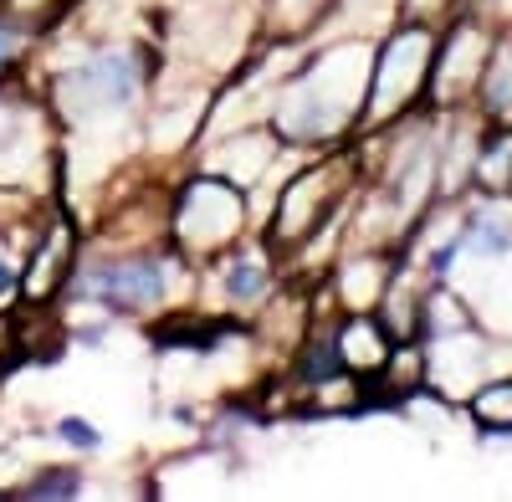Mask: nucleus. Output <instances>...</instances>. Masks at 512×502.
Segmentation results:
<instances>
[{"instance_id":"obj_9","label":"nucleus","mask_w":512,"mask_h":502,"mask_svg":"<svg viewBox=\"0 0 512 502\" xmlns=\"http://www.w3.org/2000/svg\"><path fill=\"white\" fill-rule=\"evenodd\" d=\"M338 354H344V369L349 374H364V380H379L384 364L395 359L400 339L390 333V323L379 318V308H364V313H344L338 323Z\"/></svg>"},{"instance_id":"obj_5","label":"nucleus","mask_w":512,"mask_h":502,"mask_svg":"<svg viewBox=\"0 0 512 502\" xmlns=\"http://www.w3.org/2000/svg\"><path fill=\"white\" fill-rule=\"evenodd\" d=\"M144 93V62L128 52V47H113L93 62H82L62 77V103L77 113V118H98V113H118L128 103H139Z\"/></svg>"},{"instance_id":"obj_14","label":"nucleus","mask_w":512,"mask_h":502,"mask_svg":"<svg viewBox=\"0 0 512 502\" xmlns=\"http://www.w3.org/2000/svg\"><path fill=\"white\" fill-rule=\"evenodd\" d=\"M82 472H72V467H41L26 487H21V497H31V502H62V497H82Z\"/></svg>"},{"instance_id":"obj_2","label":"nucleus","mask_w":512,"mask_h":502,"mask_svg":"<svg viewBox=\"0 0 512 502\" xmlns=\"http://www.w3.org/2000/svg\"><path fill=\"white\" fill-rule=\"evenodd\" d=\"M497 21L482 11H456L441 26V47H436V67H431V93L425 108L431 113H456V108H477V88L487 77V62L497 52Z\"/></svg>"},{"instance_id":"obj_8","label":"nucleus","mask_w":512,"mask_h":502,"mask_svg":"<svg viewBox=\"0 0 512 502\" xmlns=\"http://www.w3.org/2000/svg\"><path fill=\"white\" fill-rule=\"evenodd\" d=\"M72 272H77V231H72V221L57 216V221L41 226V241H36V251H31V267H26V277H21L26 303L57 298V287L72 282Z\"/></svg>"},{"instance_id":"obj_3","label":"nucleus","mask_w":512,"mask_h":502,"mask_svg":"<svg viewBox=\"0 0 512 502\" xmlns=\"http://www.w3.org/2000/svg\"><path fill=\"white\" fill-rule=\"evenodd\" d=\"M241 231H246V190L231 185L226 175H200L175 195L169 236L190 257H216Z\"/></svg>"},{"instance_id":"obj_16","label":"nucleus","mask_w":512,"mask_h":502,"mask_svg":"<svg viewBox=\"0 0 512 502\" xmlns=\"http://www.w3.org/2000/svg\"><path fill=\"white\" fill-rule=\"evenodd\" d=\"M26 36H31V26H26V21H16L11 11L0 16V67H11V62H16V52L26 47Z\"/></svg>"},{"instance_id":"obj_1","label":"nucleus","mask_w":512,"mask_h":502,"mask_svg":"<svg viewBox=\"0 0 512 502\" xmlns=\"http://www.w3.org/2000/svg\"><path fill=\"white\" fill-rule=\"evenodd\" d=\"M441 47V26L431 21H400L384 47H374V77H369V129H390L410 108L425 103L431 93V67Z\"/></svg>"},{"instance_id":"obj_6","label":"nucleus","mask_w":512,"mask_h":502,"mask_svg":"<svg viewBox=\"0 0 512 502\" xmlns=\"http://www.w3.org/2000/svg\"><path fill=\"white\" fill-rule=\"evenodd\" d=\"M497 339L492 328H466V333H446V339H431L425 344V385L431 395H446V400H466L487 374H497Z\"/></svg>"},{"instance_id":"obj_11","label":"nucleus","mask_w":512,"mask_h":502,"mask_svg":"<svg viewBox=\"0 0 512 502\" xmlns=\"http://www.w3.org/2000/svg\"><path fill=\"white\" fill-rule=\"evenodd\" d=\"M395 282V267L384 257H359V262H344L333 277V292L338 303H344V313H364V308H379L384 292H390Z\"/></svg>"},{"instance_id":"obj_4","label":"nucleus","mask_w":512,"mask_h":502,"mask_svg":"<svg viewBox=\"0 0 512 502\" xmlns=\"http://www.w3.org/2000/svg\"><path fill=\"white\" fill-rule=\"evenodd\" d=\"M175 267H185L175 251H149V257L77 267L72 272V287L88 303L108 308V313H144V308H159L169 292H175Z\"/></svg>"},{"instance_id":"obj_10","label":"nucleus","mask_w":512,"mask_h":502,"mask_svg":"<svg viewBox=\"0 0 512 502\" xmlns=\"http://www.w3.org/2000/svg\"><path fill=\"white\" fill-rule=\"evenodd\" d=\"M466 421L482 431V441H512V369L487 374V380L461 400Z\"/></svg>"},{"instance_id":"obj_13","label":"nucleus","mask_w":512,"mask_h":502,"mask_svg":"<svg viewBox=\"0 0 512 502\" xmlns=\"http://www.w3.org/2000/svg\"><path fill=\"white\" fill-rule=\"evenodd\" d=\"M221 282H226V303L231 308H251V303H262L267 298V287H272V267H267V257L262 251H236V257L221 267Z\"/></svg>"},{"instance_id":"obj_7","label":"nucleus","mask_w":512,"mask_h":502,"mask_svg":"<svg viewBox=\"0 0 512 502\" xmlns=\"http://www.w3.org/2000/svg\"><path fill=\"white\" fill-rule=\"evenodd\" d=\"M344 164H318V170L297 175L277 205V241L282 246H303L308 236H318L328 226V211L344 195Z\"/></svg>"},{"instance_id":"obj_19","label":"nucleus","mask_w":512,"mask_h":502,"mask_svg":"<svg viewBox=\"0 0 512 502\" xmlns=\"http://www.w3.org/2000/svg\"><path fill=\"white\" fill-rule=\"evenodd\" d=\"M16 282H21V272H16V262H11V251H0V298H6V292H16Z\"/></svg>"},{"instance_id":"obj_12","label":"nucleus","mask_w":512,"mask_h":502,"mask_svg":"<svg viewBox=\"0 0 512 502\" xmlns=\"http://www.w3.org/2000/svg\"><path fill=\"white\" fill-rule=\"evenodd\" d=\"M472 190L477 195H512V123H487L482 129Z\"/></svg>"},{"instance_id":"obj_17","label":"nucleus","mask_w":512,"mask_h":502,"mask_svg":"<svg viewBox=\"0 0 512 502\" xmlns=\"http://www.w3.org/2000/svg\"><path fill=\"white\" fill-rule=\"evenodd\" d=\"M323 6H328V0H282V6H277V16H282V26L303 31V26H313V21L323 16Z\"/></svg>"},{"instance_id":"obj_18","label":"nucleus","mask_w":512,"mask_h":502,"mask_svg":"<svg viewBox=\"0 0 512 502\" xmlns=\"http://www.w3.org/2000/svg\"><path fill=\"white\" fill-rule=\"evenodd\" d=\"M6 144H16V103L0 98V149Z\"/></svg>"},{"instance_id":"obj_15","label":"nucleus","mask_w":512,"mask_h":502,"mask_svg":"<svg viewBox=\"0 0 512 502\" xmlns=\"http://www.w3.org/2000/svg\"><path fill=\"white\" fill-rule=\"evenodd\" d=\"M57 441L72 446V451H98L103 446V431L88 421V415H62V421H57Z\"/></svg>"}]
</instances>
